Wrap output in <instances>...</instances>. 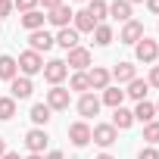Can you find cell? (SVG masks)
<instances>
[{
  "label": "cell",
  "instance_id": "603a6c76",
  "mask_svg": "<svg viewBox=\"0 0 159 159\" xmlns=\"http://www.w3.org/2000/svg\"><path fill=\"white\" fill-rule=\"evenodd\" d=\"M147 88H150L147 81H140V78H134V81H128V91H125V94H128V97H134V100L140 103V100L147 97Z\"/></svg>",
  "mask_w": 159,
  "mask_h": 159
},
{
  "label": "cell",
  "instance_id": "7bdbcfd3",
  "mask_svg": "<svg viewBox=\"0 0 159 159\" xmlns=\"http://www.w3.org/2000/svg\"><path fill=\"white\" fill-rule=\"evenodd\" d=\"M156 112H159V103H156Z\"/></svg>",
  "mask_w": 159,
  "mask_h": 159
},
{
  "label": "cell",
  "instance_id": "74e56055",
  "mask_svg": "<svg viewBox=\"0 0 159 159\" xmlns=\"http://www.w3.org/2000/svg\"><path fill=\"white\" fill-rule=\"evenodd\" d=\"M47 159H66V156H62V153H50Z\"/></svg>",
  "mask_w": 159,
  "mask_h": 159
},
{
  "label": "cell",
  "instance_id": "4fadbf2b",
  "mask_svg": "<svg viewBox=\"0 0 159 159\" xmlns=\"http://www.w3.org/2000/svg\"><path fill=\"white\" fill-rule=\"evenodd\" d=\"M143 38V25L140 22H125V28H122V44H137Z\"/></svg>",
  "mask_w": 159,
  "mask_h": 159
},
{
  "label": "cell",
  "instance_id": "9c48e42d",
  "mask_svg": "<svg viewBox=\"0 0 159 159\" xmlns=\"http://www.w3.org/2000/svg\"><path fill=\"white\" fill-rule=\"evenodd\" d=\"M28 44H31V50H34V53H41V50H50V47H53L56 41H53V38H50V34H47L44 28H38V31H31Z\"/></svg>",
  "mask_w": 159,
  "mask_h": 159
},
{
  "label": "cell",
  "instance_id": "d6986e66",
  "mask_svg": "<svg viewBox=\"0 0 159 159\" xmlns=\"http://www.w3.org/2000/svg\"><path fill=\"white\" fill-rule=\"evenodd\" d=\"M44 13H38V10H31V13H22V25L28 28V31H38V28H44Z\"/></svg>",
  "mask_w": 159,
  "mask_h": 159
},
{
  "label": "cell",
  "instance_id": "ac0fdd59",
  "mask_svg": "<svg viewBox=\"0 0 159 159\" xmlns=\"http://www.w3.org/2000/svg\"><path fill=\"white\" fill-rule=\"evenodd\" d=\"M112 78L119 84H128V81H134V66L131 62H119L116 69H112Z\"/></svg>",
  "mask_w": 159,
  "mask_h": 159
},
{
  "label": "cell",
  "instance_id": "e575fe53",
  "mask_svg": "<svg viewBox=\"0 0 159 159\" xmlns=\"http://www.w3.org/2000/svg\"><path fill=\"white\" fill-rule=\"evenodd\" d=\"M38 3H44V10H56V7H62V0H38Z\"/></svg>",
  "mask_w": 159,
  "mask_h": 159
},
{
  "label": "cell",
  "instance_id": "836d02e7",
  "mask_svg": "<svg viewBox=\"0 0 159 159\" xmlns=\"http://www.w3.org/2000/svg\"><path fill=\"white\" fill-rule=\"evenodd\" d=\"M10 10H13V0H0V16H10Z\"/></svg>",
  "mask_w": 159,
  "mask_h": 159
},
{
  "label": "cell",
  "instance_id": "6da1fadb",
  "mask_svg": "<svg viewBox=\"0 0 159 159\" xmlns=\"http://www.w3.org/2000/svg\"><path fill=\"white\" fill-rule=\"evenodd\" d=\"M19 69L25 72V78H28V75H38V72H44V59H41V53H34V50H25V53L19 56Z\"/></svg>",
  "mask_w": 159,
  "mask_h": 159
},
{
  "label": "cell",
  "instance_id": "b9f144b4",
  "mask_svg": "<svg viewBox=\"0 0 159 159\" xmlns=\"http://www.w3.org/2000/svg\"><path fill=\"white\" fill-rule=\"evenodd\" d=\"M128 3H143V0H128Z\"/></svg>",
  "mask_w": 159,
  "mask_h": 159
},
{
  "label": "cell",
  "instance_id": "60d3db41",
  "mask_svg": "<svg viewBox=\"0 0 159 159\" xmlns=\"http://www.w3.org/2000/svg\"><path fill=\"white\" fill-rule=\"evenodd\" d=\"M28 159H44V156H41V153H31V156H28Z\"/></svg>",
  "mask_w": 159,
  "mask_h": 159
},
{
  "label": "cell",
  "instance_id": "ab89813d",
  "mask_svg": "<svg viewBox=\"0 0 159 159\" xmlns=\"http://www.w3.org/2000/svg\"><path fill=\"white\" fill-rule=\"evenodd\" d=\"M97 159H116V156H109V153H100V156H97Z\"/></svg>",
  "mask_w": 159,
  "mask_h": 159
},
{
  "label": "cell",
  "instance_id": "ba28073f",
  "mask_svg": "<svg viewBox=\"0 0 159 159\" xmlns=\"http://www.w3.org/2000/svg\"><path fill=\"white\" fill-rule=\"evenodd\" d=\"M66 66H72V69H88L91 66V50H84V47H75V50H69V62Z\"/></svg>",
  "mask_w": 159,
  "mask_h": 159
},
{
  "label": "cell",
  "instance_id": "8d00e7d4",
  "mask_svg": "<svg viewBox=\"0 0 159 159\" xmlns=\"http://www.w3.org/2000/svg\"><path fill=\"white\" fill-rule=\"evenodd\" d=\"M0 159H19V153H3Z\"/></svg>",
  "mask_w": 159,
  "mask_h": 159
},
{
  "label": "cell",
  "instance_id": "3957f363",
  "mask_svg": "<svg viewBox=\"0 0 159 159\" xmlns=\"http://www.w3.org/2000/svg\"><path fill=\"white\" fill-rule=\"evenodd\" d=\"M66 75H69V66H66L62 59H50V62L44 66V78H47L50 84H59Z\"/></svg>",
  "mask_w": 159,
  "mask_h": 159
},
{
  "label": "cell",
  "instance_id": "d4e9b609",
  "mask_svg": "<svg viewBox=\"0 0 159 159\" xmlns=\"http://www.w3.org/2000/svg\"><path fill=\"white\" fill-rule=\"evenodd\" d=\"M153 116H156V106L147 103V100H140L137 109H134V119H137V122H153Z\"/></svg>",
  "mask_w": 159,
  "mask_h": 159
},
{
  "label": "cell",
  "instance_id": "d6a6232c",
  "mask_svg": "<svg viewBox=\"0 0 159 159\" xmlns=\"http://www.w3.org/2000/svg\"><path fill=\"white\" fill-rule=\"evenodd\" d=\"M147 84H153V88H159V66H153V72H150V81Z\"/></svg>",
  "mask_w": 159,
  "mask_h": 159
},
{
  "label": "cell",
  "instance_id": "d590c367",
  "mask_svg": "<svg viewBox=\"0 0 159 159\" xmlns=\"http://www.w3.org/2000/svg\"><path fill=\"white\" fill-rule=\"evenodd\" d=\"M147 7H150V13H156V16H159V0H147Z\"/></svg>",
  "mask_w": 159,
  "mask_h": 159
},
{
  "label": "cell",
  "instance_id": "7c38bea8",
  "mask_svg": "<svg viewBox=\"0 0 159 159\" xmlns=\"http://www.w3.org/2000/svg\"><path fill=\"white\" fill-rule=\"evenodd\" d=\"M78 112H81L84 119L97 116V112H100V100H97L94 94H81V100H78Z\"/></svg>",
  "mask_w": 159,
  "mask_h": 159
},
{
  "label": "cell",
  "instance_id": "4dcf8cb0",
  "mask_svg": "<svg viewBox=\"0 0 159 159\" xmlns=\"http://www.w3.org/2000/svg\"><path fill=\"white\" fill-rule=\"evenodd\" d=\"M16 7H19L22 13H31V10L38 7V0H16Z\"/></svg>",
  "mask_w": 159,
  "mask_h": 159
},
{
  "label": "cell",
  "instance_id": "1f68e13d",
  "mask_svg": "<svg viewBox=\"0 0 159 159\" xmlns=\"http://www.w3.org/2000/svg\"><path fill=\"white\" fill-rule=\"evenodd\" d=\"M137 159H159V153L153 150V147H147V150H140V156Z\"/></svg>",
  "mask_w": 159,
  "mask_h": 159
},
{
  "label": "cell",
  "instance_id": "7a4b0ae2",
  "mask_svg": "<svg viewBox=\"0 0 159 159\" xmlns=\"http://www.w3.org/2000/svg\"><path fill=\"white\" fill-rule=\"evenodd\" d=\"M134 50H137V59L140 62H156V56H159V44L150 41V38H140L134 44Z\"/></svg>",
  "mask_w": 159,
  "mask_h": 159
},
{
  "label": "cell",
  "instance_id": "30bf717a",
  "mask_svg": "<svg viewBox=\"0 0 159 159\" xmlns=\"http://www.w3.org/2000/svg\"><path fill=\"white\" fill-rule=\"evenodd\" d=\"M88 81H91L94 91H106V88H109V72L100 69V66H94V69L88 72Z\"/></svg>",
  "mask_w": 159,
  "mask_h": 159
},
{
  "label": "cell",
  "instance_id": "4316f807",
  "mask_svg": "<svg viewBox=\"0 0 159 159\" xmlns=\"http://www.w3.org/2000/svg\"><path fill=\"white\" fill-rule=\"evenodd\" d=\"M16 116V100L13 97H0V122H10Z\"/></svg>",
  "mask_w": 159,
  "mask_h": 159
},
{
  "label": "cell",
  "instance_id": "f35d334b",
  "mask_svg": "<svg viewBox=\"0 0 159 159\" xmlns=\"http://www.w3.org/2000/svg\"><path fill=\"white\" fill-rule=\"evenodd\" d=\"M7 153V143H3V137H0V156H3Z\"/></svg>",
  "mask_w": 159,
  "mask_h": 159
},
{
  "label": "cell",
  "instance_id": "5b68a950",
  "mask_svg": "<svg viewBox=\"0 0 159 159\" xmlns=\"http://www.w3.org/2000/svg\"><path fill=\"white\" fill-rule=\"evenodd\" d=\"M69 140H72L75 147L91 143V128H88V122H75V125H69Z\"/></svg>",
  "mask_w": 159,
  "mask_h": 159
},
{
  "label": "cell",
  "instance_id": "9a60e30c",
  "mask_svg": "<svg viewBox=\"0 0 159 159\" xmlns=\"http://www.w3.org/2000/svg\"><path fill=\"white\" fill-rule=\"evenodd\" d=\"M53 41H56L59 47H66V50H75V47H78V31H75V28H59V34H56Z\"/></svg>",
  "mask_w": 159,
  "mask_h": 159
},
{
  "label": "cell",
  "instance_id": "7402d4cb",
  "mask_svg": "<svg viewBox=\"0 0 159 159\" xmlns=\"http://www.w3.org/2000/svg\"><path fill=\"white\" fill-rule=\"evenodd\" d=\"M88 13H91V19L100 25L103 19H106V13H109V7L103 3V0H91V3H88Z\"/></svg>",
  "mask_w": 159,
  "mask_h": 159
},
{
  "label": "cell",
  "instance_id": "484cf974",
  "mask_svg": "<svg viewBox=\"0 0 159 159\" xmlns=\"http://www.w3.org/2000/svg\"><path fill=\"white\" fill-rule=\"evenodd\" d=\"M31 122L34 125H47L50 122V106L47 103H34L31 106Z\"/></svg>",
  "mask_w": 159,
  "mask_h": 159
},
{
  "label": "cell",
  "instance_id": "f1b7e54d",
  "mask_svg": "<svg viewBox=\"0 0 159 159\" xmlns=\"http://www.w3.org/2000/svg\"><path fill=\"white\" fill-rule=\"evenodd\" d=\"M94 41H97L100 47L112 44V28H109V25H97V28H94Z\"/></svg>",
  "mask_w": 159,
  "mask_h": 159
},
{
  "label": "cell",
  "instance_id": "277c9868",
  "mask_svg": "<svg viewBox=\"0 0 159 159\" xmlns=\"http://www.w3.org/2000/svg\"><path fill=\"white\" fill-rule=\"evenodd\" d=\"M69 91L66 88H59V84H53L50 91H47V106L50 109H69Z\"/></svg>",
  "mask_w": 159,
  "mask_h": 159
},
{
  "label": "cell",
  "instance_id": "ffe728a7",
  "mask_svg": "<svg viewBox=\"0 0 159 159\" xmlns=\"http://www.w3.org/2000/svg\"><path fill=\"white\" fill-rule=\"evenodd\" d=\"M134 125V112H128V109H116L112 112V128H131Z\"/></svg>",
  "mask_w": 159,
  "mask_h": 159
},
{
  "label": "cell",
  "instance_id": "8992f818",
  "mask_svg": "<svg viewBox=\"0 0 159 159\" xmlns=\"http://www.w3.org/2000/svg\"><path fill=\"white\" fill-rule=\"evenodd\" d=\"M91 140L100 143V147H112V143H116V128H112V125H97V128L91 131Z\"/></svg>",
  "mask_w": 159,
  "mask_h": 159
},
{
  "label": "cell",
  "instance_id": "f546056e",
  "mask_svg": "<svg viewBox=\"0 0 159 159\" xmlns=\"http://www.w3.org/2000/svg\"><path fill=\"white\" fill-rule=\"evenodd\" d=\"M143 140L159 143V122H147V128H143Z\"/></svg>",
  "mask_w": 159,
  "mask_h": 159
},
{
  "label": "cell",
  "instance_id": "2e32d148",
  "mask_svg": "<svg viewBox=\"0 0 159 159\" xmlns=\"http://www.w3.org/2000/svg\"><path fill=\"white\" fill-rule=\"evenodd\" d=\"M109 16L112 19H122V22H131V3H128V0H116V3H109Z\"/></svg>",
  "mask_w": 159,
  "mask_h": 159
},
{
  "label": "cell",
  "instance_id": "e0dca14e",
  "mask_svg": "<svg viewBox=\"0 0 159 159\" xmlns=\"http://www.w3.org/2000/svg\"><path fill=\"white\" fill-rule=\"evenodd\" d=\"M16 72H19V62L13 56H0V78H3V81H13Z\"/></svg>",
  "mask_w": 159,
  "mask_h": 159
},
{
  "label": "cell",
  "instance_id": "52a82bcc",
  "mask_svg": "<svg viewBox=\"0 0 159 159\" xmlns=\"http://www.w3.org/2000/svg\"><path fill=\"white\" fill-rule=\"evenodd\" d=\"M25 143H28V150H31V153H41V150H47L50 137H47V131L34 128V131H28V134H25Z\"/></svg>",
  "mask_w": 159,
  "mask_h": 159
},
{
  "label": "cell",
  "instance_id": "8fae6325",
  "mask_svg": "<svg viewBox=\"0 0 159 159\" xmlns=\"http://www.w3.org/2000/svg\"><path fill=\"white\" fill-rule=\"evenodd\" d=\"M10 91H13V100H25V97H31V81H28V78H13V81H10Z\"/></svg>",
  "mask_w": 159,
  "mask_h": 159
},
{
  "label": "cell",
  "instance_id": "44dd1931",
  "mask_svg": "<svg viewBox=\"0 0 159 159\" xmlns=\"http://www.w3.org/2000/svg\"><path fill=\"white\" fill-rule=\"evenodd\" d=\"M72 19H75V31H94V28H97V22L91 19L88 10H84V13H75Z\"/></svg>",
  "mask_w": 159,
  "mask_h": 159
},
{
  "label": "cell",
  "instance_id": "5bb4252c",
  "mask_svg": "<svg viewBox=\"0 0 159 159\" xmlns=\"http://www.w3.org/2000/svg\"><path fill=\"white\" fill-rule=\"evenodd\" d=\"M72 16H75V13H72L69 7H56V10H50V16H47V19H50L53 25H59V28H69Z\"/></svg>",
  "mask_w": 159,
  "mask_h": 159
},
{
  "label": "cell",
  "instance_id": "83f0119b",
  "mask_svg": "<svg viewBox=\"0 0 159 159\" xmlns=\"http://www.w3.org/2000/svg\"><path fill=\"white\" fill-rule=\"evenodd\" d=\"M69 88H72V91H81V94H88V91H91V81H88V75H84V72H75Z\"/></svg>",
  "mask_w": 159,
  "mask_h": 159
},
{
  "label": "cell",
  "instance_id": "cb8c5ba5",
  "mask_svg": "<svg viewBox=\"0 0 159 159\" xmlns=\"http://www.w3.org/2000/svg\"><path fill=\"white\" fill-rule=\"evenodd\" d=\"M122 100H125V91H119V88H106V91H103V103H106V106L119 109Z\"/></svg>",
  "mask_w": 159,
  "mask_h": 159
}]
</instances>
